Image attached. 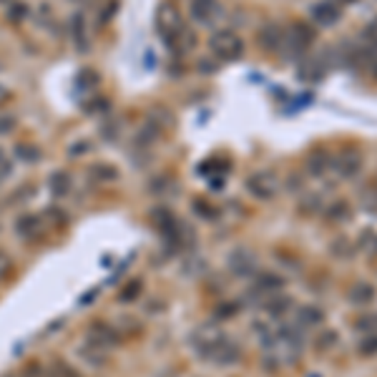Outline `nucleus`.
<instances>
[{
    "instance_id": "nucleus-39",
    "label": "nucleus",
    "mask_w": 377,
    "mask_h": 377,
    "mask_svg": "<svg viewBox=\"0 0 377 377\" xmlns=\"http://www.w3.org/2000/svg\"><path fill=\"white\" fill-rule=\"evenodd\" d=\"M88 151H91V141H86V138H84V141H76L68 154H71V156H84V154H88Z\"/></svg>"
},
{
    "instance_id": "nucleus-9",
    "label": "nucleus",
    "mask_w": 377,
    "mask_h": 377,
    "mask_svg": "<svg viewBox=\"0 0 377 377\" xmlns=\"http://www.w3.org/2000/svg\"><path fill=\"white\" fill-rule=\"evenodd\" d=\"M287 287V279L277 272H257V282L251 287V297H259V300H270L275 294H279L282 289Z\"/></svg>"
},
{
    "instance_id": "nucleus-41",
    "label": "nucleus",
    "mask_w": 377,
    "mask_h": 377,
    "mask_svg": "<svg viewBox=\"0 0 377 377\" xmlns=\"http://www.w3.org/2000/svg\"><path fill=\"white\" fill-rule=\"evenodd\" d=\"M365 38L370 43H375L377 46V18H372L370 23H367V28H365Z\"/></svg>"
},
{
    "instance_id": "nucleus-3",
    "label": "nucleus",
    "mask_w": 377,
    "mask_h": 377,
    "mask_svg": "<svg viewBox=\"0 0 377 377\" xmlns=\"http://www.w3.org/2000/svg\"><path fill=\"white\" fill-rule=\"evenodd\" d=\"M209 51L219 63H234L244 55V41L239 33H234L229 28L214 30L209 38Z\"/></svg>"
},
{
    "instance_id": "nucleus-44",
    "label": "nucleus",
    "mask_w": 377,
    "mask_h": 377,
    "mask_svg": "<svg viewBox=\"0 0 377 377\" xmlns=\"http://www.w3.org/2000/svg\"><path fill=\"white\" fill-rule=\"evenodd\" d=\"M372 73H375V78H377V63H375V68H372Z\"/></svg>"
},
{
    "instance_id": "nucleus-14",
    "label": "nucleus",
    "mask_w": 377,
    "mask_h": 377,
    "mask_svg": "<svg viewBox=\"0 0 377 377\" xmlns=\"http://www.w3.org/2000/svg\"><path fill=\"white\" fill-rule=\"evenodd\" d=\"M282 38H284V28L277 23H267L259 30L257 41L267 53H277V51H282Z\"/></svg>"
},
{
    "instance_id": "nucleus-18",
    "label": "nucleus",
    "mask_w": 377,
    "mask_h": 377,
    "mask_svg": "<svg viewBox=\"0 0 377 377\" xmlns=\"http://www.w3.org/2000/svg\"><path fill=\"white\" fill-rule=\"evenodd\" d=\"M324 322V312L315 305H305L297 310V327L302 329H312V327H319Z\"/></svg>"
},
{
    "instance_id": "nucleus-30",
    "label": "nucleus",
    "mask_w": 377,
    "mask_h": 377,
    "mask_svg": "<svg viewBox=\"0 0 377 377\" xmlns=\"http://www.w3.org/2000/svg\"><path fill=\"white\" fill-rule=\"evenodd\" d=\"M141 289H144V282H141V279L128 282V284H126V287L121 289L119 300H121V302H133L136 297H141Z\"/></svg>"
},
{
    "instance_id": "nucleus-24",
    "label": "nucleus",
    "mask_w": 377,
    "mask_h": 377,
    "mask_svg": "<svg viewBox=\"0 0 377 377\" xmlns=\"http://www.w3.org/2000/svg\"><path fill=\"white\" fill-rule=\"evenodd\" d=\"M355 249H357V246L350 242V237H337V239L329 244L332 257H337V259H352L355 257Z\"/></svg>"
},
{
    "instance_id": "nucleus-33",
    "label": "nucleus",
    "mask_w": 377,
    "mask_h": 377,
    "mask_svg": "<svg viewBox=\"0 0 377 377\" xmlns=\"http://www.w3.org/2000/svg\"><path fill=\"white\" fill-rule=\"evenodd\" d=\"M6 11H8V18H11L13 23H20V20L28 18V6H25V3H18V0H15L13 6H8Z\"/></svg>"
},
{
    "instance_id": "nucleus-27",
    "label": "nucleus",
    "mask_w": 377,
    "mask_h": 377,
    "mask_svg": "<svg viewBox=\"0 0 377 377\" xmlns=\"http://www.w3.org/2000/svg\"><path fill=\"white\" fill-rule=\"evenodd\" d=\"M78 355H81L88 365H96V367H101L108 362V352H101V350L91 348V345H86V342H84V348H78Z\"/></svg>"
},
{
    "instance_id": "nucleus-28",
    "label": "nucleus",
    "mask_w": 377,
    "mask_h": 377,
    "mask_svg": "<svg viewBox=\"0 0 377 377\" xmlns=\"http://www.w3.org/2000/svg\"><path fill=\"white\" fill-rule=\"evenodd\" d=\"M357 355L365 359L375 357L377 355V332L375 335H362V340L357 342Z\"/></svg>"
},
{
    "instance_id": "nucleus-7",
    "label": "nucleus",
    "mask_w": 377,
    "mask_h": 377,
    "mask_svg": "<svg viewBox=\"0 0 377 377\" xmlns=\"http://www.w3.org/2000/svg\"><path fill=\"white\" fill-rule=\"evenodd\" d=\"M362 166H365V156H362L359 149H355V146L342 149L340 154L332 159V168H335L337 179H342V181L355 179V176L362 171Z\"/></svg>"
},
{
    "instance_id": "nucleus-16",
    "label": "nucleus",
    "mask_w": 377,
    "mask_h": 377,
    "mask_svg": "<svg viewBox=\"0 0 377 377\" xmlns=\"http://www.w3.org/2000/svg\"><path fill=\"white\" fill-rule=\"evenodd\" d=\"M324 68H327V60H324L322 55H310V58H307L305 63L300 66L297 76H300L302 81L317 84V81H322V78H324Z\"/></svg>"
},
{
    "instance_id": "nucleus-2",
    "label": "nucleus",
    "mask_w": 377,
    "mask_h": 377,
    "mask_svg": "<svg viewBox=\"0 0 377 377\" xmlns=\"http://www.w3.org/2000/svg\"><path fill=\"white\" fill-rule=\"evenodd\" d=\"M156 25H159V38L168 46L171 53H189L197 46L194 30L184 23L181 13L174 6L164 3L156 13Z\"/></svg>"
},
{
    "instance_id": "nucleus-31",
    "label": "nucleus",
    "mask_w": 377,
    "mask_h": 377,
    "mask_svg": "<svg viewBox=\"0 0 377 377\" xmlns=\"http://www.w3.org/2000/svg\"><path fill=\"white\" fill-rule=\"evenodd\" d=\"M15 126H18L15 114H11L8 108H0V136H8V133H13V131H15Z\"/></svg>"
},
{
    "instance_id": "nucleus-35",
    "label": "nucleus",
    "mask_w": 377,
    "mask_h": 377,
    "mask_svg": "<svg viewBox=\"0 0 377 377\" xmlns=\"http://www.w3.org/2000/svg\"><path fill=\"white\" fill-rule=\"evenodd\" d=\"M13 174V159L3 146H0V184Z\"/></svg>"
},
{
    "instance_id": "nucleus-45",
    "label": "nucleus",
    "mask_w": 377,
    "mask_h": 377,
    "mask_svg": "<svg viewBox=\"0 0 377 377\" xmlns=\"http://www.w3.org/2000/svg\"><path fill=\"white\" fill-rule=\"evenodd\" d=\"M340 3H342V6H345V3H352V0H340Z\"/></svg>"
},
{
    "instance_id": "nucleus-43",
    "label": "nucleus",
    "mask_w": 377,
    "mask_h": 377,
    "mask_svg": "<svg viewBox=\"0 0 377 377\" xmlns=\"http://www.w3.org/2000/svg\"><path fill=\"white\" fill-rule=\"evenodd\" d=\"M13 3H15V0H0V6H6V8L13 6Z\"/></svg>"
},
{
    "instance_id": "nucleus-34",
    "label": "nucleus",
    "mask_w": 377,
    "mask_h": 377,
    "mask_svg": "<svg viewBox=\"0 0 377 377\" xmlns=\"http://www.w3.org/2000/svg\"><path fill=\"white\" fill-rule=\"evenodd\" d=\"M194 211H197V214L201 216V219H209V222L219 216V211H216L214 206H211V204L201 201V199H194Z\"/></svg>"
},
{
    "instance_id": "nucleus-6",
    "label": "nucleus",
    "mask_w": 377,
    "mask_h": 377,
    "mask_svg": "<svg viewBox=\"0 0 377 377\" xmlns=\"http://www.w3.org/2000/svg\"><path fill=\"white\" fill-rule=\"evenodd\" d=\"M86 345L111 355L121 345V335H119V329L111 327V324L93 322V324H88V329H86Z\"/></svg>"
},
{
    "instance_id": "nucleus-36",
    "label": "nucleus",
    "mask_w": 377,
    "mask_h": 377,
    "mask_svg": "<svg viewBox=\"0 0 377 377\" xmlns=\"http://www.w3.org/2000/svg\"><path fill=\"white\" fill-rule=\"evenodd\" d=\"M337 342V332L335 329H322V335L317 337V350L319 352H327L332 345Z\"/></svg>"
},
{
    "instance_id": "nucleus-42",
    "label": "nucleus",
    "mask_w": 377,
    "mask_h": 377,
    "mask_svg": "<svg viewBox=\"0 0 377 377\" xmlns=\"http://www.w3.org/2000/svg\"><path fill=\"white\" fill-rule=\"evenodd\" d=\"M8 98H11V91H8L6 86L0 84V108H3V103H6Z\"/></svg>"
},
{
    "instance_id": "nucleus-40",
    "label": "nucleus",
    "mask_w": 377,
    "mask_h": 377,
    "mask_svg": "<svg viewBox=\"0 0 377 377\" xmlns=\"http://www.w3.org/2000/svg\"><path fill=\"white\" fill-rule=\"evenodd\" d=\"M13 270V262H11V257H8L6 251L0 249V277H6L8 272Z\"/></svg>"
},
{
    "instance_id": "nucleus-23",
    "label": "nucleus",
    "mask_w": 377,
    "mask_h": 377,
    "mask_svg": "<svg viewBox=\"0 0 377 377\" xmlns=\"http://www.w3.org/2000/svg\"><path fill=\"white\" fill-rule=\"evenodd\" d=\"M71 30H73V41H76L78 51H88V33H86V20L84 15H73L71 20Z\"/></svg>"
},
{
    "instance_id": "nucleus-1",
    "label": "nucleus",
    "mask_w": 377,
    "mask_h": 377,
    "mask_svg": "<svg viewBox=\"0 0 377 377\" xmlns=\"http://www.w3.org/2000/svg\"><path fill=\"white\" fill-rule=\"evenodd\" d=\"M192 348L199 357L216 367H232L242 359V348L219 324H201L194 329Z\"/></svg>"
},
{
    "instance_id": "nucleus-37",
    "label": "nucleus",
    "mask_w": 377,
    "mask_h": 377,
    "mask_svg": "<svg viewBox=\"0 0 377 377\" xmlns=\"http://www.w3.org/2000/svg\"><path fill=\"white\" fill-rule=\"evenodd\" d=\"M51 377H81V372L73 370V367L66 365V362H55L53 370H51Z\"/></svg>"
},
{
    "instance_id": "nucleus-25",
    "label": "nucleus",
    "mask_w": 377,
    "mask_h": 377,
    "mask_svg": "<svg viewBox=\"0 0 377 377\" xmlns=\"http://www.w3.org/2000/svg\"><path fill=\"white\" fill-rule=\"evenodd\" d=\"M355 329L359 335H375L377 332V312H362L357 319H355Z\"/></svg>"
},
{
    "instance_id": "nucleus-13",
    "label": "nucleus",
    "mask_w": 377,
    "mask_h": 377,
    "mask_svg": "<svg viewBox=\"0 0 377 377\" xmlns=\"http://www.w3.org/2000/svg\"><path fill=\"white\" fill-rule=\"evenodd\" d=\"M229 270L237 277H254L259 272L257 257L249 249H234L229 254Z\"/></svg>"
},
{
    "instance_id": "nucleus-10",
    "label": "nucleus",
    "mask_w": 377,
    "mask_h": 377,
    "mask_svg": "<svg viewBox=\"0 0 377 377\" xmlns=\"http://www.w3.org/2000/svg\"><path fill=\"white\" fill-rule=\"evenodd\" d=\"M305 171L307 176L312 179H322L332 171V154H329L324 146H317V149H312L305 159Z\"/></svg>"
},
{
    "instance_id": "nucleus-21",
    "label": "nucleus",
    "mask_w": 377,
    "mask_h": 377,
    "mask_svg": "<svg viewBox=\"0 0 377 377\" xmlns=\"http://www.w3.org/2000/svg\"><path fill=\"white\" fill-rule=\"evenodd\" d=\"M357 249L365 254L367 259H377V232L372 227H365L357 239Z\"/></svg>"
},
{
    "instance_id": "nucleus-46",
    "label": "nucleus",
    "mask_w": 377,
    "mask_h": 377,
    "mask_svg": "<svg viewBox=\"0 0 377 377\" xmlns=\"http://www.w3.org/2000/svg\"><path fill=\"white\" fill-rule=\"evenodd\" d=\"M372 189H375V192H377V181H375V186H372Z\"/></svg>"
},
{
    "instance_id": "nucleus-19",
    "label": "nucleus",
    "mask_w": 377,
    "mask_h": 377,
    "mask_svg": "<svg viewBox=\"0 0 377 377\" xmlns=\"http://www.w3.org/2000/svg\"><path fill=\"white\" fill-rule=\"evenodd\" d=\"M289 307H294V300L289 294H275L270 300H264V312L270 315V317H282V315H287Z\"/></svg>"
},
{
    "instance_id": "nucleus-17",
    "label": "nucleus",
    "mask_w": 377,
    "mask_h": 377,
    "mask_svg": "<svg viewBox=\"0 0 377 377\" xmlns=\"http://www.w3.org/2000/svg\"><path fill=\"white\" fill-rule=\"evenodd\" d=\"M48 189L55 199L68 197L73 189V176L68 174V171H63V168H58V171H53V174L48 176Z\"/></svg>"
},
{
    "instance_id": "nucleus-5",
    "label": "nucleus",
    "mask_w": 377,
    "mask_h": 377,
    "mask_svg": "<svg viewBox=\"0 0 377 377\" xmlns=\"http://www.w3.org/2000/svg\"><path fill=\"white\" fill-rule=\"evenodd\" d=\"M246 192L257 199V201H272V199L279 197L282 181H279V176H277L275 171H267V168H262V171H254V174H249V179H246Z\"/></svg>"
},
{
    "instance_id": "nucleus-4",
    "label": "nucleus",
    "mask_w": 377,
    "mask_h": 377,
    "mask_svg": "<svg viewBox=\"0 0 377 377\" xmlns=\"http://www.w3.org/2000/svg\"><path fill=\"white\" fill-rule=\"evenodd\" d=\"M317 38V30L310 23H292L284 28V38H282V53L287 58H300L312 48V43Z\"/></svg>"
},
{
    "instance_id": "nucleus-32",
    "label": "nucleus",
    "mask_w": 377,
    "mask_h": 377,
    "mask_svg": "<svg viewBox=\"0 0 377 377\" xmlns=\"http://www.w3.org/2000/svg\"><path fill=\"white\" fill-rule=\"evenodd\" d=\"M237 315H239V305L237 302H224V305L216 307V319H222V322L237 317Z\"/></svg>"
},
{
    "instance_id": "nucleus-22",
    "label": "nucleus",
    "mask_w": 377,
    "mask_h": 377,
    "mask_svg": "<svg viewBox=\"0 0 377 377\" xmlns=\"http://www.w3.org/2000/svg\"><path fill=\"white\" fill-rule=\"evenodd\" d=\"M88 176H91V181H96V184H108V181L119 179V168L111 166V164H93V166L88 168Z\"/></svg>"
},
{
    "instance_id": "nucleus-15",
    "label": "nucleus",
    "mask_w": 377,
    "mask_h": 377,
    "mask_svg": "<svg viewBox=\"0 0 377 377\" xmlns=\"http://www.w3.org/2000/svg\"><path fill=\"white\" fill-rule=\"evenodd\" d=\"M377 292L375 287H372L370 282H357V284H352V287L348 289V300L352 307H359V310H365V307H370L372 302H375Z\"/></svg>"
},
{
    "instance_id": "nucleus-20",
    "label": "nucleus",
    "mask_w": 377,
    "mask_h": 377,
    "mask_svg": "<svg viewBox=\"0 0 377 377\" xmlns=\"http://www.w3.org/2000/svg\"><path fill=\"white\" fill-rule=\"evenodd\" d=\"M324 219L332 224H348L352 219V209H350L348 201H335L324 209Z\"/></svg>"
},
{
    "instance_id": "nucleus-29",
    "label": "nucleus",
    "mask_w": 377,
    "mask_h": 377,
    "mask_svg": "<svg viewBox=\"0 0 377 377\" xmlns=\"http://www.w3.org/2000/svg\"><path fill=\"white\" fill-rule=\"evenodd\" d=\"M78 88H84V91H93L98 88V84H101V78H98L96 71H91V68H86V71L78 73Z\"/></svg>"
},
{
    "instance_id": "nucleus-8",
    "label": "nucleus",
    "mask_w": 377,
    "mask_h": 377,
    "mask_svg": "<svg viewBox=\"0 0 377 377\" xmlns=\"http://www.w3.org/2000/svg\"><path fill=\"white\" fill-rule=\"evenodd\" d=\"M189 13H192V20L197 25H201V28H214V25L222 20L224 6L219 0H194Z\"/></svg>"
},
{
    "instance_id": "nucleus-11",
    "label": "nucleus",
    "mask_w": 377,
    "mask_h": 377,
    "mask_svg": "<svg viewBox=\"0 0 377 377\" xmlns=\"http://www.w3.org/2000/svg\"><path fill=\"white\" fill-rule=\"evenodd\" d=\"M43 227H46V219L41 214H20L15 219V237L23 242H36L41 239Z\"/></svg>"
},
{
    "instance_id": "nucleus-12",
    "label": "nucleus",
    "mask_w": 377,
    "mask_h": 377,
    "mask_svg": "<svg viewBox=\"0 0 377 377\" xmlns=\"http://www.w3.org/2000/svg\"><path fill=\"white\" fill-rule=\"evenodd\" d=\"M310 13H312V20H315L319 28H332V25H337L342 18V8L337 6V3H332V0H319V3H315V6L310 8Z\"/></svg>"
},
{
    "instance_id": "nucleus-26",
    "label": "nucleus",
    "mask_w": 377,
    "mask_h": 377,
    "mask_svg": "<svg viewBox=\"0 0 377 377\" xmlns=\"http://www.w3.org/2000/svg\"><path fill=\"white\" fill-rule=\"evenodd\" d=\"M41 156H43V151L33 144L15 146V159H18L20 164H36V161H41Z\"/></svg>"
},
{
    "instance_id": "nucleus-38",
    "label": "nucleus",
    "mask_w": 377,
    "mask_h": 377,
    "mask_svg": "<svg viewBox=\"0 0 377 377\" xmlns=\"http://www.w3.org/2000/svg\"><path fill=\"white\" fill-rule=\"evenodd\" d=\"M362 206H365V211H377V192L375 189H367V192L362 194Z\"/></svg>"
}]
</instances>
